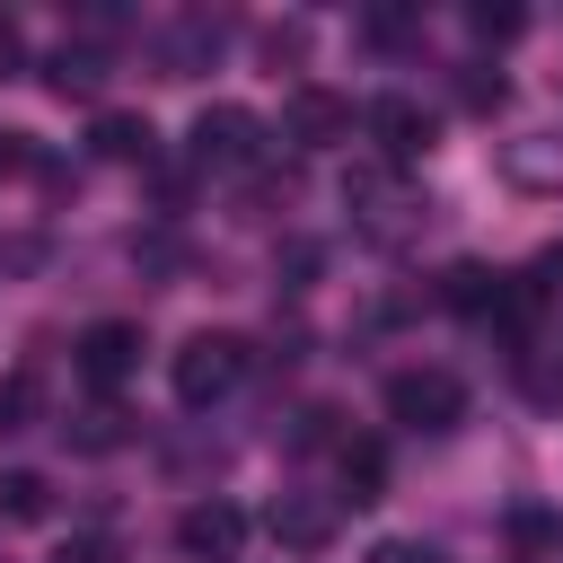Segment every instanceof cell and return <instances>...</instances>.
<instances>
[{
	"label": "cell",
	"instance_id": "6da1fadb",
	"mask_svg": "<svg viewBox=\"0 0 563 563\" xmlns=\"http://www.w3.org/2000/svg\"><path fill=\"white\" fill-rule=\"evenodd\" d=\"M167 378H176V405H220V396L246 378V343H238V334H220V325H202V334H185V343H176Z\"/></svg>",
	"mask_w": 563,
	"mask_h": 563
},
{
	"label": "cell",
	"instance_id": "7a4b0ae2",
	"mask_svg": "<svg viewBox=\"0 0 563 563\" xmlns=\"http://www.w3.org/2000/svg\"><path fill=\"white\" fill-rule=\"evenodd\" d=\"M387 413H396L405 431H457L466 387H457L449 369H396V378H387Z\"/></svg>",
	"mask_w": 563,
	"mask_h": 563
},
{
	"label": "cell",
	"instance_id": "3957f363",
	"mask_svg": "<svg viewBox=\"0 0 563 563\" xmlns=\"http://www.w3.org/2000/svg\"><path fill=\"white\" fill-rule=\"evenodd\" d=\"M194 158L202 167H255L264 158V123L246 106H202L194 114Z\"/></svg>",
	"mask_w": 563,
	"mask_h": 563
},
{
	"label": "cell",
	"instance_id": "277c9868",
	"mask_svg": "<svg viewBox=\"0 0 563 563\" xmlns=\"http://www.w3.org/2000/svg\"><path fill=\"white\" fill-rule=\"evenodd\" d=\"M141 369V325L132 317H97L88 334H79V378L88 387H123Z\"/></svg>",
	"mask_w": 563,
	"mask_h": 563
},
{
	"label": "cell",
	"instance_id": "5b68a950",
	"mask_svg": "<svg viewBox=\"0 0 563 563\" xmlns=\"http://www.w3.org/2000/svg\"><path fill=\"white\" fill-rule=\"evenodd\" d=\"M176 545L194 554V563H238V545H246V510L238 501H194L185 519H176Z\"/></svg>",
	"mask_w": 563,
	"mask_h": 563
},
{
	"label": "cell",
	"instance_id": "8992f818",
	"mask_svg": "<svg viewBox=\"0 0 563 563\" xmlns=\"http://www.w3.org/2000/svg\"><path fill=\"white\" fill-rule=\"evenodd\" d=\"M282 132H290L299 150H334V141L352 132V106H343L334 88H290V106H282Z\"/></svg>",
	"mask_w": 563,
	"mask_h": 563
},
{
	"label": "cell",
	"instance_id": "52a82bcc",
	"mask_svg": "<svg viewBox=\"0 0 563 563\" xmlns=\"http://www.w3.org/2000/svg\"><path fill=\"white\" fill-rule=\"evenodd\" d=\"M264 528H273V545H290V554H325V545H334V510L308 501V493H282V501L264 510Z\"/></svg>",
	"mask_w": 563,
	"mask_h": 563
},
{
	"label": "cell",
	"instance_id": "ba28073f",
	"mask_svg": "<svg viewBox=\"0 0 563 563\" xmlns=\"http://www.w3.org/2000/svg\"><path fill=\"white\" fill-rule=\"evenodd\" d=\"M369 132H378V150H387V158L431 150V114H422L413 97H378V106H369Z\"/></svg>",
	"mask_w": 563,
	"mask_h": 563
},
{
	"label": "cell",
	"instance_id": "9c48e42d",
	"mask_svg": "<svg viewBox=\"0 0 563 563\" xmlns=\"http://www.w3.org/2000/svg\"><path fill=\"white\" fill-rule=\"evenodd\" d=\"M501 290H510V273H493V264H449V273H440V299H449L457 317H484V325H493Z\"/></svg>",
	"mask_w": 563,
	"mask_h": 563
},
{
	"label": "cell",
	"instance_id": "30bf717a",
	"mask_svg": "<svg viewBox=\"0 0 563 563\" xmlns=\"http://www.w3.org/2000/svg\"><path fill=\"white\" fill-rule=\"evenodd\" d=\"M501 176L528 185V194H554V185H563V141H545V132L510 141V150H501Z\"/></svg>",
	"mask_w": 563,
	"mask_h": 563
},
{
	"label": "cell",
	"instance_id": "8fae6325",
	"mask_svg": "<svg viewBox=\"0 0 563 563\" xmlns=\"http://www.w3.org/2000/svg\"><path fill=\"white\" fill-rule=\"evenodd\" d=\"M44 79H53V97H97V88H106V53H97V44H62V53L44 62Z\"/></svg>",
	"mask_w": 563,
	"mask_h": 563
},
{
	"label": "cell",
	"instance_id": "7c38bea8",
	"mask_svg": "<svg viewBox=\"0 0 563 563\" xmlns=\"http://www.w3.org/2000/svg\"><path fill=\"white\" fill-rule=\"evenodd\" d=\"M44 510H53V484H44L35 466H9V475H0V519H9V528H35Z\"/></svg>",
	"mask_w": 563,
	"mask_h": 563
},
{
	"label": "cell",
	"instance_id": "4fadbf2b",
	"mask_svg": "<svg viewBox=\"0 0 563 563\" xmlns=\"http://www.w3.org/2000/svg\"><path fill=\"white\" fill-rule=\"evenodd\" d=\"M88 141H97V158H141V167H150V141H158V132H150V114H97Z\"/></svg>",
	"mask_w": 563,
	"mask_h": 563
},
{
	"label": "cell",
	"instance_id": "5bb4252c",
	"mask_svg": "<svg viewBox=\"0 0 563 563\" xmlns=\"http://www.w3.org/2000/svg\"><path fill=\"white\" fill-rule=\"evenodd\" d=\"M378 484H387L378 440H343V493H352V501H378Z\"/></svg>",
	"mask_w": 563,
	"mask_h": 563
},
{
	"label": "cell",
	"instance_id": "9a60e30c",
	"mask_svg": "<svg viewBox=\"0 0 563 563\" xmlns=\"http://www.w3.org/2000/svg\"><path fill=\"white\" fill-rule=\"evenodd\" d=\"M35 396H44V378L18 361V369L0 378V431H26V422H35Z\"/></svg>",
	"mask_w": 563,
	"mask_h": 563
},
{
	"label": "cell",
	"instance_id": "2e32d148",
	"mask_svg": "<svg viewBox=\"0 0 563 563\" xmlns=\"http://www.w3.org/2000/svg\"><path fill=\"white\" fill-rule=\"evenodd\" d=\"M114 440H123V413L114 405H88L79 413V449H114Z\"/></svg>",
	"mask_w": 563,
	"mask_h": 563
},
{
	"label": "cell",
	"instance_id": "e0dca14e",
	"mask_svg": "<svg viewBox=\"0 0 563 563\" xmlns=\"http://www.w3.org/2000/svg\"><path fill=\"white\" fill-rule=\"evenodd\" d=\"M466 26H475V35H484V44H510V35H519V26H528V18H519V9H475V18H466Z\"/></svg>",
	"mask_w": 563,
	"mask_h": 563
},
{
	"label": "cell",
	"instance_id": "ac0fdd59",
	"mask_svg": "<svg viewBox=\"0 0 563 563\" xmlns=\"http://www.w3.org/2000/svg\"><path fill=\"white\" fill-rule=\"evenodd\" d=\"M457 97H466V106H501V70H493V79H484V70H466V79H457Z\"/></svg>",
	"mask_w": 563,
	"mask_h": 563
},
{
	"label": "cell",
	"instance_id": "d6986e66",
	"mask_svg": "<svg viewBox=\"0 0 563 563\" xmlns=\"http://www.w3.org/2000/svg\"><path fill=\"white\" fill-rule=\"evenodd\" d=\"M369 563H440V554H431V545H413V537H396V545H378Z\"/></svg>",
	"mask_w": 563,
	"mask_h": 563
},
{
	"label": "cell",
	"instance_id": "ffe728a7",
	"mask_svg": "<svg viewBox=\"0 0 563 563\" xmlns=\"http://www.w3.org/2000/svg\"><path fill=\"white\" fill-rule=\"evenodd\" d=\"M18 62H26V35H18V26H9V18H0V79H9V70H18Z\"/></svg>",
	"mask_w": 563,
	"mask_h": 563
},
{
	"label": "cell",
	"instance_id": "44dd1931",
	"mask_svg": "<svg viewBox=\"0 0 563 563\" xmlns=\"http://www.w3.org/2000/svg\"><path fill=\"white\" fill-rule=\"evenodd\" d=\"M62 563H114V545H70Z\"/></svg>",
	"mask_w": 563,
	"mask_h": 563
},
{
	"label": "cell",
	"instance_id": "7402d4cb",
	"mask_svg": "<svg viewBox=\"0 0 563 563\" xmlns=\"http://www.w3.org/2000/svg\"><path fill=\"white\" fill-rule=\"evenodd\" d=\"M554 361H563V334H554Z\"/></svg>",
	"mask_w": 563,
	"mask_h": 563
}]
</instances>
